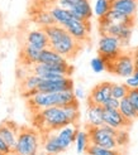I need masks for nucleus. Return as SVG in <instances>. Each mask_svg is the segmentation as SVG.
<instances>
[{
    "instance_id": "f257e3e1",
    "label": "nucleus",
    "mask_w": 138,
    "mask_h": 155,
    "mask_svg": "<svg viewBox=\"0 0 138 155\" xmlns=\"http://www.w3.org/2000/svg\"><path fill=\"white\" fill-rule=\"evenodd\" d=\"M48 35L50 47L64 56L67 59L74 58L81 48V42H79L67 32V30L58 24H53L51 27L44 28Z\"/></svg>"
},
{
    "instance_id": "f03ea898",
    "label": "nucleus",
    "mask_w": 138,
    "mask_h": 155,
    "mask_svg": "<svg viewBox=\"0 0 138 155\" xmlns=\"http://www.w3.org/2000/svg\"><path fill=\"white\" fill-rule=\"evenodd\" d=\"M78 102L74 91H62V92H38L34 91L28 96L29 106L36 110V112L47 107L53 106H68Z\"/></svg>"
},
{
    "instance_id": "7ed1b4c3",
    "label": "nucleus",
    "mask_w": 138,
    "mask_h": 155,
    "mask_svg": "<svg viewBox=\"0 0 138 155\" xmlns=\"http://www.w3.org/2000/svg\"><path fill=\"white\" fill-rule=\"evenodd\" d=\"M34 121L38 129L44 131V133H51V131L60 130L61 127L71 124L65 108L60 106L47 107V108H43V110L36 112Z\"/></svg>"
},
{
    "instance_id": "20e7f679",
    "label": "nucleus",
    "mask_w": 138,
    "mask_h": 155,
    "mask_svg": "<svg viewBox=\"0 0 138 155\" xmlns=\"http://www.w3.org/2000/svg\"><path fill=\"white\" fill-rule=\"evenodd\" d=\"M41 146V137L37 131L32 129L19 130L17 144H15L13 153L17 155H38Z\"/></svg>"
},
{
    "instance_id": "39448f33",
    "label": "nucleus",
    "mask_w": 138,
    "mask_h": 155,
    "mask_svg": "<svg viewBox=\"0 0 138 155\" xmlns=\"http://www.w3.org/2000/svg\"><path fill=\"white\" fill-rule=\"evenodd\" d=\"M30 73L40 76L43 80H55L61 77H70L72 73V66L65 62V63H36L33 66H28Z\"/></svg>"
},
{
    "instance_id": "423d86ee",
    "label": "nucleus",
    "mask_w": 138,
    "mask_h": 155,
    "mask_svg": "<svg viewBox=\"0 0 138 155\" xmlns=\"http://www.w3.org/2000/svg\"><path fill=\"white\" fill-rule=\"evenodd\" d=\"M88 133L90 137V144L106 149H119L116 139L118 133L117 129L104 124L99 127H88Z\"/></svg>"
},
{
    "instance_id": "0eeeda50",
    "label": "nucleus",
    "mask_w": 138,
    "mask_h": 155,
    "mask_svg": "<svg viewBox=\"0 0 138 155\" xmlns=\"http://www.w3.org/2000/svg\"><path fill=\"white\" fill-rule=\"evenodd\" d=\"M106 69H108L109 72L119 76V77H124V78L133 76V73L136 71L133 54L120 53L116 59L108 62V68Z\"/></svg>"
},
{
    "instance_id": "6e6552de",
    "label": "nucleus",
    "mask_w": 138,
    "mask_h": 155,
    "mask_svg": "<svg viewBox=\"0 0 138 155\" xmlns=\"http://www.w3.org/2000/svg\"><path fill=\"white\" fill-rule=\"evenodd\" d=\"M122 47L123 44L119 38L109 34H103L98 44V52L99 56L106 59V62H110L122 53Z\"/></svg>"
},
{
    "instance_id": "1a4fd4ad",
    "label": "nucleus",
    "mask_w": 138,
    "mask_h": 155,
    "mask_svg": "<svg viewBox=\"0 0 138 155\" xmlns=\"http://www.w3.org/2000/svg\"><path fill=\"white\" fill-rule=\"evenodd\" d=\"M133 25L132 24H123V23H119V24H110V23H106L102 19H99V29H100V34H109V35H114L120 39L122 44H128L131 41V37L133 33Z\"/></svg>"
},
{
    "instance_id": "9d476101",
    "label": "nucleus",
    "mask_w": 138,
    "mask_h": 155,
    "mask_svg": "<svg viewBox=\"0 0 138 155\" xmlns=\"http://www.w3.org/2000/svg\"><path fill=\"white\" fill-rule=\"evenodd\" d=\"M74 81L71 77H61L55 80H42L38 86V92H62V91H74Z\"/></svg>"
},
{
    "instance_id": "9b49d317",
    "label": "nucleus",
    "mask_w": 138,
    "mask_h": 155,
    "mask_svg": "<svg viewBox=\"0 0 138 155\" xmlns=\"http://www.w3.org/2000/svg\"><path fill=\"white\" fill-rule=\"evenodd\" d=\"M68 33H70L75 39H78L79 42H85L89 38V33H90V21H84V20H79L74 18L72 20H70L67 24L64 27Z\"/></svg>"
},
{
    "instance_id": "f8f14e48",
    "label": "nucleus",
    "mask_w": 138,
    "mask_h": 155,
    "mask_svg": "<svg viewBox=\"0 0 138 155\" xmlns=\"http://www.w3.org/2000/svg\"><path fill=\"white\" fill-rule=\"evenodd\" d=\"M110 97H112V83L102 82L91 90L90 95L88 97V104L103 106Z\"/></svg>"
},
{
    "instance_id": "ddd939ff",
    "label": "nucleus",
    "mask_w": 138,
    "mask_h": 155,
    "mask_svg": "<svg viewBox=\"0 0 138 155\" xmlns=\"http://www.w3.org/2000/svg\"><path fill=\"white\" fill-rule=\"evenodd\" d=\"M58 133L56 134L57 137V141L61 145L62 150H67L68 148L71 146L72 143H75V139H76V134H78V126L76 124H68V125L61 127L60 130H57Z\"/></svg>"
},
{
    "instance_id": "4468645a",
    "label": "nucleus",
    "mask_w": 138,
    "mask_h": 155,
    "mask_svg": "<svg viewBox=\"0 0 138 155\" xmlns=\"http://www.w3.org/2000/svg\"><path fill=\"white\" fill-rule=\"evenodd\" d=\"M104 124L117 130L128 129L131 126V121H128L119 110H105L104 108Z\"/></svg>"
},
{
    "instance_id": "2eb2a0df",
    "label": "nucleus",
    "mask_w": 138,
    "mask_h": 155,
    "mask_svg": "<svg viewBox=\"0 0 138 155\" xmlns=\"http://www.w3.org/2000/svg\"><path fill=\"white\" fill-rule=\"evenodd\" d=\"M26 43L33 45V47H36L38 49H44V48L50 47L48 35L46 33L44 28L29 30L27 33V37H26Z\"/></svg>"
},
{
    "instance_id": "dca6fc26",
    "label": "nucleus",
    "mask_w": 138,
    "mask_h": 155,
    "mask_svg": "<svg viewBox=\"0 0 138 155\" xmlns=\"http://www.w3.org/2000/svg\"><path fill=\"white\" fill-rule=\"evenodd\" d=\"M88 127H99L104 125V107L100 105L89 104L86 111Z\"/></svg>"
},
{
    "instance_id": "f3484780",
    "label": "nucleus",
    "mask_w": 138,
    "mask_h": 155,
    "mask_svg": "<svg viewBox=\"0 0 138 155\" xmlns=\"http://www.w3.org/2000/svg\"><path fill=\"white\" fill-rule=\"evenodd\" d=\"M18 134H19L18 126L10 121H6L0 125V137H2L12 149H14L15 144H17Z\"/></svg>"
},
{
    "instance_id": "a211bd4d",
    "label": "nucleus",
    "mask_w": 138,
    "mask_h": 155,
    "mask_svg": "<svg viewBox=\"0 0 138 155\" xmlns=\"http://www.w3.org/2000/svg\"><path fill=\"white\" fill-rule=\"evenodd\" d=\"M70 13L76 19L84 20V21H90L91 17H93V14H94L89 0H79L70 9Z\"/></svg>"
},
{
    "instance_id": "6ab92c4d",
    "label": "nucleus",
    "mask_w": 138,
    "mask_h": 155,
    "mask_svg": "<svg viewBox=\"0 0 138 155\" xmlns=\"http://www.w3.org/2000/svg\"><path fill=\"white\" fill-rule=\"evenodd\" d=\"M137 0H112V9L133 18L137 13Z\"/></svg>"
},
{
    "instance_id": "aec40b11",
    "label": "nucleus",
    "mask_w": 138,
    "mask_h": 155,
    "mask_svg": "<svg viewBox=\"0 0 138 155\" xmlns=\"http://www.w3.org/2000/svg\"><path fill=\"white\" fill-rule=\"evenodd\" d=\"M65 62H68V59L65 58L64 56H61V54L57 53L56 51H53L51 47L42 49L41 54H40V58H38V63L53 64V63H65Z\"/></svg>"
},
{
    "instance_id": "412c9836",
    "label": "nucleus",
    "mask_w": 138,
    "mask_h": 155,
    "mask_svg": "<svg viewBox=\"0 0 138 155\" xmlns=\"http://www.w3.org/2000/svg\"><path fill=\"white\" fill-rule=\"evenodd\" d=\"M43 78H41L40 76H37L34 73H29L27 77H24V78L22 80V92L23 95H24L26 97H28L30 94H33L34 91H37L38 86L41 84Z\"/></svg>"
},
{
    "instance_id": "4be33fe9",
    "label": "nucleus",
    "mask_w": 138,
    "mask_h": 155,
    "mask_svg": "<svg viewBox=\"0 0 138 155\" xmlns=\"http://www.w3.org/2000/svg\"><path fill=\"white\" fill-rule=\"evenodd\" d=\"M48 10L52 14V17H53V19H55L56 24H58L61 27H65L68 21L75 18L74 15L70 13V10H66V9H64V8H60L57 5L51 6Z\"/></svg>"
},
{
    "instance_id": "5701e85b",
    "label": "nucleus",
    "mask_w": 138,
    "mask_h": 155,
    "mask_svg": "<svg viewBox=\"0 0 138 155\" xmlns=\"http://www.w3.org/2000/svg\"><path fill=\"white\" fill-rule=\"evenodd\" d=\"M43 150L47 155H58L60 153H62V148L57 141L56 134L47 133L44 140H43Z\"/></svg>"
},
{
    "instance_id": "b1692460",
    "label": "nucleus",
    "mask_w": 138,
    "mask_h": 155,
    "mask_svg": "<svg viewBox=\"0 0 138 155\" xmlns=\"http://www.w3.org/2000/svg\"><path fill=\"white\" fill-rule=\"evenodd\" d=\"M100 19L106 21V23H110V24H119V23H123V24H132V25L134 24L133 18L127 17V15L122 14V13H119L117 10H113V9H110Z\"/></svg>"
},
{
    "instance_id": "393cba45",
    "label": "nucleus",
    "mask_w": 138,
    "mask_h": 155,
    "mask_svg": "<svg viewBox=\"0 0 138 155\" xmlns=\"http://www.w3.org/2000/svg\"><path fill=\"white\" fill-rule=\"evenodd\" d=\"M41 51L42 49H38V48L33 47V45L26 43L24 48H23V51H22L23 62H24L27 66H33V64L38 63V58H40Z\"/></svg>"
},
{
    "instance_id": "a878e982",
    "label": "nucleus",
    "mask_w": 138,
    "mask_h": 155,
    "mask_svg": "<svg viewBox=\"0 0 138 155\" xmlns=\"http://www.w3.org/2000/svg\"><path fill=\"white\" fill-rule=\"evenodd\" d=\"M118 110L120 111V114L124 116V117L128 121H134L138 119V112L134 108V106L131 104V101L128 100V97H124L120 100V104H119V108Z\"/></svg>"
},
{
    "instance_id": "bb28decb",
    "label": "nucleus",
    "mask_w": 138,
    "mask_h": 155,
    "mask_svg": "<svg viewBox=\"0 0 138 155\" xmlns=\"http://www.w3.org/2000/svg\"><path fill=\"white\" fill-rule=\"evenodd\" d=\"M75 145H76V151L79 154L86 153L89 145H90V137H89L88 131H82V130L78 131L76 139H75Z\"/></svg>"
},
{
    "instance_id": "cd10ccee",
    "label": "nucleus",
    "mask_w": 138,
    "mask_h": 155,
    "mask_svg": "<svg viewBox=\"0 0 138 155\" xmlns=\"http://www.w3.org/2000/svg\"><path fill=\"white\" fill-rule=\"evenodd\" d=\"M34 21L37 24H40L42 28H47V27L56 24V21L53 19L52 14L50 13V10H40L34 17Z\"/></svg>"
},
{
    "instance_id": "c85d7f7f",
    "label": "nucleus",
    "mask_w": 138,
    "mask_h": 155,
    "mask_svg": "<svg viewBox=\"0 0 138 155\" xmlns=\"http://www.w3.org/2000/svg\"><path fill=\"white\" fill-rule=\"evenodd\" d=\"M86 155H122V151L119 149H106L90 144L86 150Z\"/></svg>"
},
{
    "instance_id": "c756f323",
    "label": "nucleus",
    "mask_w": 138,
    "mask_h": 155,
    "mask_svg": "<svg viewBox=\"0 0 138 155\" xmlns=\"http://www.w3.org/2000/svg\"><path fill=\"white\" fill-rule=\"evenodd\" d=\"M112 9V0H96L94 6V14L100 19Z\"/></svg>"
},
{
    "instance_id": "7c9ffc66",
    "label": "nucleus",
    "mask_w": 138,
    "mask_h": 155,
    "mask_svg": "<svg viewBox=\"0 0 138 155\" xmlns=\"http://www.w3.org/2000/svg\"><path fill=\"white\" fill-rule=\"evenodd\" d=\"M129 88L126 83H112V96L118 100L127 97Z\"/></svg>"
},
{
    "instance_id": "2f4dec72",
    "label": "nucleus",
    "mask_w": 138,
    "mask_h": 155,
    "mask_svg": "<svg viewBox=\"0 0 138 155\" xmlns=\"http://www.w3.org/2000/svg\"><path fill=\"white\" fill-rule=\"evenodd\" d=\"M90 67L95 73H100L108 68V62H106V59L99 56V57H95L90 61Z\"/></svg>"
},
{
    "instance_id": "473e14b6",
    "label": "nucleus",
    "mask_w": 138,
    "mask_h": 155,
    "mask_svg": "<svg viewBox=\"0 0 138 155\" xmlns=\"http://www.w3.org/2000/svg\"><path fill=\"white\" fill-rule=\"evenodd\" d=\"M116 139H117L118 148H122V146L127 145V143H128V133H127V129L118 130V133H117Z\"/></svg>"
},
{
    "instance_id": "72a5a7b5",
    "label": "nucleus",
    "mask_w": 138,
    "mask_h": 155,
    "mask_svg": "<svg viewBox=\"0 0 138 155\" xmlns=\"http://www.w3.org/2000/svg\"><path fill=\"white\" fill-rule=\"evenodd\" d=\"M119 104H120V100H118V98L112 96L108 100V101H106L103 105V107L105 108V110H118V108H119Z\"/></svg>"
},
{
    "instance_id": "f704fd0d",
    "label": "nucleus",
    "mask_w": 138,
    "mask_h": 155,
    "mask_svg": "<svg viewBox=\"0 0 138 155\" xmlns=\"http://www.w3.org/2000/svg\"><path fill=\"white\" fill-rule=\"evenodd\" d=\"M127 97H128V100L131 101V104L134 106V108H136L137 112H138V88L129 90Z\"/></svg>"
},
{
    "instance_id": "c9c22d12",
    "label": "nucleus",
    "mask_w": 138,
    "mask_h": 155,
    "mask_svg": "<svg viewBox=\"0 0 138 155\" xmlns=\"http://www.w3.org/2000/svg\"><path fill=\"white\" fill-rule=\"evenodd\" d=\"M78 2L79 0H56L55 5H57L60 8H64V9H66V10H70Z\"/></svg>"
},
{
    "instance_id": "e433bc0d",
    "label": "nucleus",
    "mask_w": 138,
    "mask_h": 155,
    "mask_svg": "<svg viewBox=\"0 0 138 155\" xmlns=\"http://www.w3.org/2000/svg\"><path fill=\"white\" fill-rule=\"evenodd\" d=\"M0 153L3 155H12L13 154V149L3 140L2 137H0Z\"/></svg>"
},
{
    "instance_id": "4c0bfd02",
    "label": "nucleus",
    "mask_w": 138,
    "mask_h": 155,
    "mask_svg": "<svg viewBox=\"0 0 138 155\" xmlns=\"http://www.w3.org/2000/svg\"><path fill=\"white\" fill-rule=\"evenodd\" d=\"M124 83L127 84V87H128L129 90H133V88H138V80L134 76L127 77V78H126V82H124Z\"/></svg>"
},
{
    "instance_id": "58836bf2",
    "label": "nucleus",
    "mask_w": 138,
    "mask_h": 155,
    "mask_svg": "<svg viewBox=\"0 0 138 155\" xmlns=\"http://www.w3.org/2000/svg\"><path fill=\"white\" fill-rule=\"evenodd\" d=\"M74 94H75V97L78 100L85 98V92H84V90L81 87H75L74 88Z\"/></svg>"
},
{
    "instance_id": "ea45409f",
    "label": "nucleus",
    "mask_w": 138,
    "mask_h": 155,
    "mask_svg": "<svg viewBox=\"0 0 138 155\" xmlns=\"http://www.w3.org/2000/svg\"><path fill=\"white\" fill-rule=\"evenodd\" d=\"M133 54V59H134V64H136V69H138V47L134 49Z\"/></svg>"
},
{
    "instance_id": "a19ab883",
    "label": "nucleus",
    "mask_w": 138,
    "mask_h": 155,
    "mask_svg": "<svg viewBox=\"0 0 138 155\" xmlns=\"http://www.w3.org/2000/svg\"><path fill=\"white\" fill-rule=\"evenodd\" d=\"M133 76L136 77V78L138 80V69H136V71H134V73H133Z\"/></svg>"
},
{
    "instance_id": "79ce46f5",
    "label": "nucleus",
    "mask_w": 138,
    "mask_h": 155,
    "mask_svg": "<svg viewBox=\"0 0 138 155\" xmlns=\"http://www.w3.org/2000/svg\"><path fill=\"white\" fill-rule=\"evenodd\" d=\"M0 155H3V154H2V153H0Z\"/></svg>"
},
{
    "instance_id": "37998d69",
    "label": "nucleus",
    "mask_w": 138,
    "mask_h": 155,
    "mask_svg": "<svg viewBox=\"0 0 138 155\" xmlns=\"http://www.w3.org/2000/svg\"><path fill=\"white\" fill-rule=\"evenodd\" d=\"M14 155H17V154H14Z\"/></svg>"
}]
</instances>
